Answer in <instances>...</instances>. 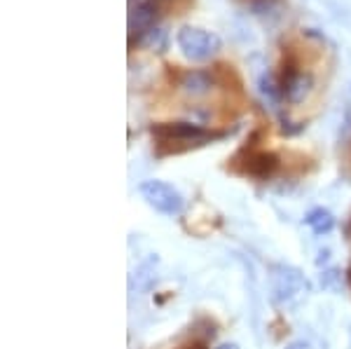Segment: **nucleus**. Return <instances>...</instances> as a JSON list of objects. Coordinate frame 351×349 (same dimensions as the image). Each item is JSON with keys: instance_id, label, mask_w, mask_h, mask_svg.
<instances>
[{"instance_id": "f257e3e1", "label": "nucleus", "mask_w": 351, "mask_h": 349, "mask_svg": "<svg viewBox=\"0 0 351 349\" xmlns=\"http://www.w3.org/2000/svg\"><path fill=\"white\" fill-rule=\"evenodd\" d=\"M150 134L157 139V155L160 157L169 153H185L190 148L225 136V132H211V129H204L195 122H160V125L150 127Z\"/></svg>"}, {"instance_id": "f03ea898", "label": "nucleus", "mask_w": 351, "mask_h": 349, "mask_svg": "<svg viewBox=\"0 0 351 349\" xmlns=\"http://www.w3.org/2000/svg\"><path fill=\"white\" fill-rule=\"evenodd\" d=\"M176 43H178L185 59L190 61H208L223 47V40H220L216 33L199 26H183L178 31V36H176Z\"/></svg>"}, {"instance_id": "7ed1b4c3", "label": "nucleus", "mask_w": 351, "mask_h": 349, "mask_svg": "<svg viewBox=\"0 0 351 349\" xmlns=\"http://www.w3.org/2000/svg\"><path fill=\"white\" fill-rule=\"evenodd\" d=\"M138 193L148 202V206H152L155 211L164 213V216H180L185 209L183 195L173 188V185L157 181V178H150V181H143L138 185Z\"/></svg>"}, {"instance_id": "20e7f679", "label": "nucleus", "mask_w": 351, "mask_h": 349, "mask_svg": "<svg viewBox=\"0 0 351 349\" xmlns=\"http://www.w3.org/2000/svg\"><path fill=\"white\" fill-rule=\"evenodd\" d=\"M309 289L304 274L298 267L291 265H274L271 267V298L274 302H288L293 298H298L300 293Z\"/></svg>"}, {"instance_id": "39448f33", "label": "nucleus", "mask_w": 351, "mask_h": 349, "mask_svg": "<svg viewBox=\"0 0 351 349\" xmlns=\"http://www.w3.org/2000/svg\"><path fill=\"white\" fill-rule=\"evenodd\" d=\"M279 84L288 104H302V101L309 97L311 87H314V77H311L309 73L300 71L293 59H286Z\"/></svg>"}, {"instance_id": "423d86ee", "label": "nucleus", "mask_w": 351, "mask_h": 349, "mask_svg": "<svg viewBox=\"0 0 351 349\" xmlns=\"http://www.w3.org/2000/svg\"><path fill=\"white\" fill-rule=\"evenodd\" d=\"M157 16H160L157 0H141L136 8H129V47H134V43L141 45L145 33L155 28Z\"/></svg>"}, {"instance_id": "0eeeda50", "label": "nucleus", "mask_w": 351, "mask_h": 349, "mask_svg": "<svg viewBox=\"0 0 351 349\" xmlns=\"http://www.w3.org/2000/svg\"><path fill=\"white\" fill-rule=\"evenodd\" d=\"M256 143H248L246 148L241 150V155H246V165L239 173H246V176L253 178H271L279 169V157L274 153H267V150H253Z\"/></svg>"}, {"instance_id": "6e6552de", "label": "nucleus", "mask_w": 351, "mask_h": 349, "mask_svg": "<svg viewBox=\"0 0 351 349\" xmlns=\"http://www.w3.org/2000/svg\"><path fill=\"white\" fill-rule=\"evenodd\" d=\"M213 82H216V77H213L211 71H185L183 77H180V87L188 94H192V97L206 94L213 87Z\"/></svg>"}, {"instance_id": "1a4fd4ad", "label": "nucleus", "mask_w": 351, "mask_h": 349, "mask_svg": "<svg viewBox=\"0 0 351 349\" xmlns=\"http://www.w3.org/2000/svg\"><path fill=\"white\" fill-rule=\"evenodd\" d=\"M304 225H309L311 232L321 237V234H328L335 228V218H332V213L324 209V206H316V209H311L307 216H304Z\"/></svg>"}, {"instance_id": "9d476101", "label": "nucleus", "mask_w": 351, "mask_h": 349, "mask_svg": "<svg viewBox=\"0 0 351 349\" xmlns=\"http://www.w3.org/2000/svg\"><path fill=\"white\" fill-rule=\"evenodd\" d=\"M141 45H145V47H150L152 52H167V47H169V36H167V31L160 26H155V28H150L148 33L143 36V40H141Z\"/></svg>"}, {"instance_id": "9b49d317", "label": "nucleus", "mask_w": 351, "mask_h": 349, "mask_svg": "<svg viewBox=\"0 0 351 349\" xmlns=\"http://www.w3.org/2000/svg\"><path fill=\"white\" fill-rule=\"evenodd\" d=\"M216 349H239V345H234V342H223V345H218Z\"/></svg>"}, {"instance_id": "f8f14e48", "label": "nucleus", "mask_w": 351, "mask_h": 349, "mask_svg": "<svg viewBox=\"0 0 351 349\" xmlns=\"http://www.w3.org/2000/svg\"><path fill=\"white\" fill-rule=\"evenodd\" d=\"M286 349H307V345H304V342H291Z\"/></svg>"}, {"instance_id": "ddd939ff", "label": "nucleus", "mask_w": 351, "mask_h": 349, "mask_svg": "<svg viewBox=\"0 0 351 349\" xmlns=\"http://www.w3.org/2000/svg\"><path fill=\"white\" fill-rule=\"evenodd\" d=\"M183 349H206L202 345V342H195V345H188V347H183Z\"/></svg>"}]
</instances>
